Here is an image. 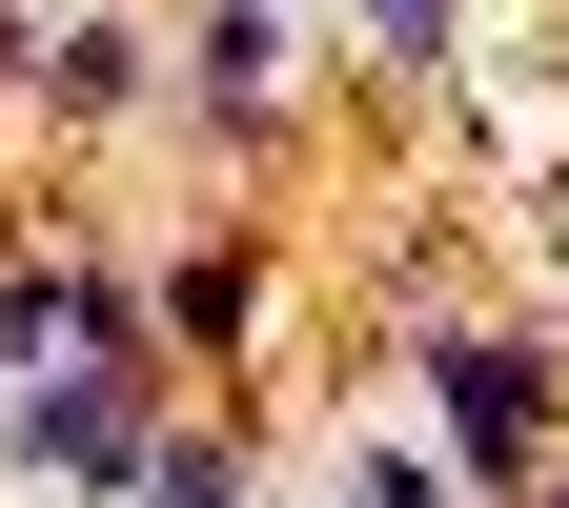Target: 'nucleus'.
I'll return each instance as SVG.
<instances>
[{
  "mask_svg": "<svg viewBox=\"0 0 569 508\" xmlns=\"http://www.w3.org/2000/svg\"><path fill=\"white\" fill-rule=\"evenodd\" d=\"M427 407H448V448H468L488 508L549 488V346L529 326H427Z\"/></svg>",
  "mask_w": 569,
  "mask_h": 508,
  "instance_id": "f257e3e1",
  "label": "nucleus"
},
{
  "mask_svg": "<svg viewBox=\"0 0 569 508\" xmlns=\"http://www.w3.org/2000/svg\"><path fill=\"white\" fill-rule=\"evenodd\" d=\"M0 468H21V488H142V468H163L142 367H21V407H0Z\"/></svg>",
  "mask_w": 569,
  "mask_h": 508,
  "instance_id": "f03ea898",
  "label": "nucleus"
},
{
  "mask_svg": "<svg viewBox=\"0 0 569 508\" xmlns=\"http://www.w3.org/2000/svg\"><path fill=\"white\" fill-rule=\"evenodd\" d=\"M183 82H203V122H264V102H284V21H264V0H224V21L183 41Z\"/></svg>",
  "mask_w": 569,
  "mask_h": 508,
  "instance_id": "7ed1b4c3",
  "label": "nucleus"
},
{
  "mask_svg": "<svg viewBox=\"0 0 569 508\" xmlns=\"http://www.w3.org/2000/svg\"><path fill=\"white\" fill-rule=\"evenodd\" d=\"M142 306H163V346H203V367H224L264 285H244V245H203V265H163V285H142Z\"/></svg>",
  "mask_w": 569,
  "mask_h": 508,
  "instance_id": "20e7f679",
  "label": "nucleus"
},
{
  "mask_svg": "<svg viewBox=\"0 0 569 508\" xmlns=\"http://www.w3.org/2000/svg\"><path fill=\"white\" fill-rule=\"evenodd\" d=\"M122 82H142V41H122V21H61V41H41V102H61V122H102Z\"/></svg>",
  "mask_w": 569,
  "mask_h": 508,
  "instance_id": "39448f33",
  "label": "nucleus"
},
{
  "mask_svg": "<svg viewBox=\"0 0 569 508\" xmlns=\"http://www.w3.org/2000/svg\"><path fill=\"white\" fill-rule=\"evenodd\" d=\"M142 508H244V448H203V427H163V468H142Z\"/></svg>",
  "mask_w": 569,
  "mask_h": 508,
  "instance_id": "423d86ee",
  "label": "nucleus"
},
{
  "mask_svg": "<svg viewBox=\"0 0 569 508\" xmlns=\"http://www.w3.org/2000/svg\"><path fill=\"white\" fill-rule=\"evenodd\" d=\"M346 508H448V468H427V448H387V427H367V448H346Z\"/></svg>",
  "mask_w": 569,
  "mask_h": 508,
  "instance_id": "0eeeda50",
  "label": "nucleus"
},
{
  "mask_svg": "<svg viewBox=\"0 0 569 508\" xmlns=\"http://www.w3.org/2000/svg\"><path fill=\"white\" fill-rule=\"evenodd\" d=\"M346 21H367L387 61H448V0H346Z\"/></svg>",
  "mask_w": 569,
  "mask_h": 508,
  "instance_id": "6e6552de",
  "label": "nucleus"
},
{
  "mask_svg": "<svg viewBox=\"0 0 569 508\" xmlns=\"http://www.w3.org/2000/svg\"><path fill=\"white\" fill-rule=\"evenodd\" d=\"M529 508H569V468H549V488H529Z\"/></svg>",
  "mask_w": 569,
  "mask_h": 508,
  "instance_id": "1a4fd4ad",
  "label": "nucleus"
}]
</instances>
